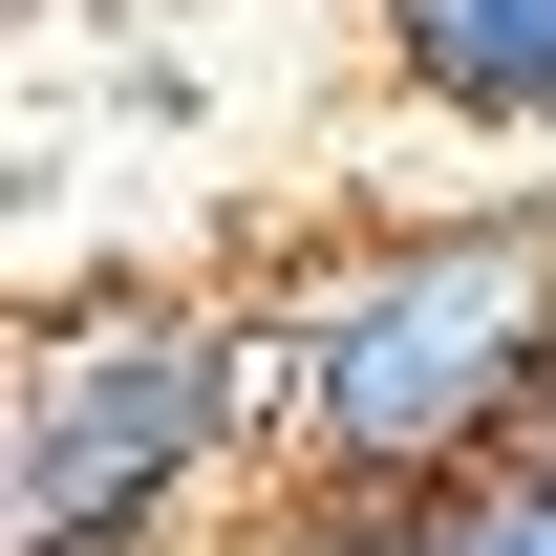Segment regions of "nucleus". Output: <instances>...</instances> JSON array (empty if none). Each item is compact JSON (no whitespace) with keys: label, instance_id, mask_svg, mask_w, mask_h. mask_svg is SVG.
I'll return each instance as SVG.
<instances>
[{"label":"nucleus","instance_id":"1","mask_svg":"<svg viewBox=\"0 0 556 556\" xmlns=\"http://www.w3.org/2000/svg\"><path fill=\"white\" fill-rule=\"evenodd\" d=\"M278 450L364 492H471L492 450L556 428V193L535 214H428V236H364L257 321Z\"/></svg>","mask_w":556,"mask_h":556},{"label":"nucleus","instance_id":"3","mask_svg":"<svg viewBox=\"0 0 556 556\" xmlns=\"http://www.w3.org/2000/svg\"><path fill=\"white\" fill-rule=\"evenodd\" d=\"M386 65H407L450 129L556 150V0H386Z\"/></svg>","mask_w":556,"mask_h":556},{"label":"nucleus","instance_id":"4","mask_svg":"<svg viewBox=\"0 0 556 556\" xmlns=\"http://www.w3.org/2000/svg\"><path fill=\"white\" fill-rule=\"evenodd\" d=\"M214 556H450V492H364V471H300L257 514V535H214Z\"/></svg>","mask_w":556,"mask_h":556},{"label":"nucleus","instance_id":"2","mask_svg":"<svg viewBox=\"0 0 556 556\" xmlns=\"http://www.w3.org/2000/svg\"><path fill=\"white\" fill-rule=\"evenodd\" d=\"M278 428L257 321H193V300H86L22 343V428H0V556H150L193 535L236 450Z\"/></svg>","mask_w":556,"mask_h":556},{"label":"nucleus","instance_id":"5","mask_svg":"<svg viewBox=\"0 0 556 556\" xmlns=\"http://www.w3.org/2000/svg\"><path fill=\"white\" fill-rule=\"evenodd\" d=\"M450 556H556V450H492L450 492Z\"/></svg>","mask_w":556,"mask_h":556}]
</instances>
